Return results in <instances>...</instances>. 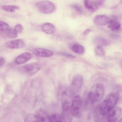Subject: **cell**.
Returning a JSON list of instances; mask_svg holds the SVG:
<instances>
[{"label": "cell", "instance_id": "cell-1", "mask_svg": "<svg viewBox=\"0 0 122 122\" xmlns=\"http://www.w3.org/2000/svg\"><path fill=\"white\" fill-rule=\"evenodd\" d=\"M119 99L118 95L115 92L109 93L100 105L99 112L101 115H107L115 107Z\"/></svg>", "mask_w": 122, "mask_h": 122}, {"label": "cell", "instance_id": "cell-25", "mask_svg": "<svg viewBox=\"0 0 122 122\" xmlns=\"http://www.w3.org/2000/svg\"><path fill=\"white\" fill-rule=\"evenodd\" d=\"M17 32L21 33L23 30V28L20 24H18L15 25L14 29Z\"/></svg>", "mask_w": 122, "mask_h": 122}, {"label": "cell", "instance_id": "cell-10", "mask_svg": "<svg viewBox=\"0 0 122 122\" xmlns=\"http://www.w3.org/2000/svg\"><path fill=\"white\" fill-rule=\"evenodd\" d=\"M33 55L29 52H25L17 56L15 60V62L17 64L25 63L31 59Z\"/></svg>", "mask_w": 122, "mask_h": 122}, {"label": "cell", "instance_id": "cell-21", "mask_svg": "<svg viewBox=\"0 0 122 122\" xmlns=\"http://www.w3.org/2000/svg\"><path fill=\"white\" fill-rule=\"evenodd\" d=\"M94 51L95 54L99 56L103 57L105 55V51L102 47L96 46L94 48Z\"/></svg>", "mask_w": 122, "mask_h": 122}, {"label": "cell", "instance_id": "cell-26", "mask_svg": "<svg viewBox=\"0 0 122 122\" xmlns=\"http://www.w3.org/2000/svg\"><path fill=\"white\" fill-rule=\"evenodd\" d=\"M25 120L26 122H37L34 117V115L33 116H31L30 115L27 116L25 118Z\"/></svg>", "mask_w": 122, "mask_h": 122}, {"label": "cell", "instance_id": "cell-7", "mask_svg": "<svg viewBox=\"0 0 122 122\" xmlns=\"http://www.w3.org/2000/svg\"><path fill=\"white\" fill-rule=\"evenodd\" d=\"M32 52L35 56L39 57H48L52 56L53 52L49 49L42 48H36L32 50Z\"/></svg>", "mask_w": 122, "mask_h": 122}, {"label": "cell", "instance_id": "cell-5", "mask_svg": "<svg viewBox=\"0 0 122 122\" xmlns=\"http://www.w3.org/2000/svg\"><path fill=\"white\" fill-rule=\"evenodd\" d=\"M122 109L118 106L115 107L107 114V120L109 122H114L119 120L122 114Z\"/></svg>", "mask_w": 122, "mask_h": 122}, {"label": "cell", "instance_id": "cell-14", "mask_svg": "<svg viewBox=\"0 0 122 122\" xmlns=\"http://www.w3.org/2000/svg\"><path fill=\"white\" fill-rule=\"evenodd\" d=\"M93 42L96 46L102 47L107 46L108 44V42L106 39L100 36L96 37L93 40Z\"/></svg>", "mask_w": 122, "mask_h": 122}, {"label": "cell", "instance_id": "cell-22", "mask_svg": "<svg viewBox=\"0 0 122 122\" xmlns=\"http://www.w3.org/2000/svg\"><path fill=\"white\" fill-rule=\"evenodd\" d=\"M17 32L14 29L10 28L6 33L7 36L10 38H14L17 36Z\"/></svg>", "mask_w": 122, "mask_h": 122}, {"label": "cell", "instance_id": "cell-24", "mask_svg": "<svg viewBox=\"0 0 122 122\" xmlns=\"http://www.w3.org/2000/svg\"><path fill=\"white\" fill-rule=\"evenodd\" d=\"M59 54L70 59H73L76 58V56L67 52H60Z\"/></svg>", "mask_w": 122, "mask_h": 122}, {"label": "cell", "instance_id": "cell-4", "mask_svg": "<svg viewBox=\"0 0 122 122\" xmlns=\"http://www.w3.org/2000/svg\"><path fill=\"white\" fill-rule=\"evenodd\" d=\"M35 5L40 12L44 14L51 13L56 9L54 4L48 0L41 1L36 3Z\"/></svg>", "mask_w": 122, "mask_h": 122}, {"label": "cell", "instance_id": "cell-9", "mask_svg": "<svg viewBox=\"0 0 122 122\" xmlns=\"http://www.w3.org/2000/svg\"><path fill=\"white\" fill-rule=\"evenodd\" d=\"M25 45L24 41L21 39H17L10 40L6 42L5 46L10 49L20 48L23 47Z\"/></svg>", "mask_w": 122, "mask_h": 122}, {"label": "cell", "instance_id": "cell-6", "mask_svg": "<svg viewBox=\"0 0 122 122\" xmlns=\"http://www.w3.org/2000/svg\"><path fill=\"white\" fill-rule=\"evenodd\" d=\"M41 68L40 64L37 62L27 64L23 67L24 71L30 76H31L37 73Z\"/></svg>", "mask_w": 122, "mask_h": 122}, {"label": "cell", "instance_id": "cell-20", "mask_svg": "<svg viewBox=\"0 0 122 122\" xmlns=\"http://www.w3.org/2000/svg\"><path fill=\"white\" fill-rule=\"evenodd\" d=\"M9 25L6 23L0 21V32L5 33L10 29Z\"/></svg>", "mask_w": 122, "mask_h": 122}, {"label": "cell", "instance_id": "cell-12", "mask_svg": "<svg viewBox=\"0 0 122 122\" xmlns=\"http://www.w3.org/2000/svg\"><path fill=\"white\" fill-rule=\"evenodd\" d=\"M110 20V19L106 15H98L95 17L94 21L98 25L105 26L108 24Z\"/></svg>", "mask_w": 122, "mask_h": 122}, {"label": "cell", "instance_id": "cell-16", "mask_svg": "<svg viewBox=\"0 0 122 122\" xmlns=\"http://www.w3.org/2000/svg\"><path fill=\"white\" fill-rule=\"evenodd\" d=\"M42 31L45 33L51 34L53 33L54 30V25L50 23H46L43 25L42 27Z\"/></svg>", "mask_w": 122, "mask_h": 122}, {"label": "cell", "instance_id": "cell-27", "mask_svg": "<svg viewBox=\"0 0 122 122\" xmlns=\"http://www.w3.org/2000/svg\"><path fill=\"white\" fill-rule=\"evenodd\" d=\"M105 0H95L94 1L97 6L102 5L104 3Z\"/></svg>", "mask_w": 122, "mask_h": 122}, {"label": "cell", "instance_id": "cell-23", "mask_svg": "<svg viewBox=\"0 0 122 122\" xmlns=\"http://www.w3.org/2000/svg\"><path fill=\"white\" fill-rule=\"evenodd\" d=\"M71 6L78 13L81 14H82L83 11L82 8L79 5L77 4H73L71 5Z\"/></svg>", "mask_w": 122, "mask_h": 122}, {"label": "cell", "instance_id": "cell-11", "mask_svg": "<svg viewBox=\"0 0 122 122\" xmlns=\"http://www.w3.org/2000/svg\"><path fill=\"white\" fill-rule=\"evenodd\" d=\"M83 82L82 76L80 75L75 76L72 81V86L74 90L76 91H78L81 87Z\"/></svg>", "mask_w": 122, "mask_h": 122}, {"label": "cell", "instance_id": "cell-18", "mask_svg": "<svg viewBox=\"0 0 122 122\" xmlns=\"http://www.w3.org/2000/svg\"><path fill=\"white\" fill-rule=\"evenodd\" d=\"M1 9L5 11L13 12L16 10L19 9V7L14 5H3L1 6Z\"/></svg>", "mask_w": 122, "mask_h": 122}, {"label": "cell", "instance_id": "cell-8", "mask_svg": "<svg viewBox=\"0 0 122 122\" xmlns=\"http://www.w3.org/2000/svg\"><path fill=\"white\" fill-rule=\"evenodd\" d=\"M34 117L37 122H48L49 114L44 110L39 109L35 112L34 114Z\"/></svg>", "mask_w": 122, "mask_h": 122}, {"label": "cell", "instance_id": "cell-13", "mask_svg": "<svg viewBox=\"0 0 122 122\" xmlns=\"http://www.w3.org/2000/svg\"><path fill=\"white\" fill-rule=\"evenodd\" d=\"M84 6L85 8L89 11L94 12L97 9V6L93 0H84Z\"/></svg>", "mask_w": 122, "mask_h": 122}, {"label": "cell", "instance_id": "cell-17", "mask_svg": "<svg viewBox=\"0 0 122 122\" xmlns=\"http://www.w3.org/2000/svg\"><path fill=\"white\" fill-rule=\"evenodd\" d=\"M48 122H63L61 115L57 113H53L49 115Z\"/></svg>", "mask_w": 122, "mask_h": 122}, {"label": "cell", "instance_id": "cell-29", "mask_svg": "<svg viewBox=\"0 0 122 122\" xmlns=\"http://www.w3.org/2000/svg\"><path fill=\"white\" fill-rule=\"evenodd\" d=\"M92 31V30L90 29H87L84 31L83 33L84 35H86Z\"/></svg>", "mask_w": 122, "mask_h": 122}, {"label": "cell", "instance_id": "cell-3", "mask_svg": "<svg viewBox=\"0 0 122 122\" xmlns=\"http://www.w3.org/2000/svg\"><path fill=\"white\" fill-rule=\"evenodd\" d=\"M82 104V98L80 95H77L74 97L70 107L71 113L74 117L78 118L80 116Z\"/></svg>", "mask_w": 122, "mask_h": 122}, {"label": "cell", "instance_id": "cell-28", "mask_svg": "<svg viewBox=\"0 0 122 122\" xmlns=\"http://www.w3.org/2000/svg\"><path fill=\"white\" fill-rule=\"evenodd\" d=\"M5 62L4 59L2 57H0V67L3 66Z\"/></svg>", "mask_w": 122, "mask_h": 122}, {"label": "cell", "instance_id": "cell-15", "mask_svg": "<svg viewBox=\"0 0 122 122\" xmlns=\"http://www.w3.org/2000/svg\"><path fill=\"white\" fill-rule=\"evenodd\" d=\"M107 27L112 31H116L120 28L121 25L120 23L116 19L110 20Z\"/></svg>", "mask_w": 122, "mask_h": 122}, {"label": "cell", "instance_id": "cell-2", "mask_svg": "<svg viewBox=\"0 0 122 122\" xmlns=\"http://www.w3.org/2000/svg\"><path fill=\"white\" fill-rule=\"evenodd\" d=\"M104 93L103 85L101 83H96L91 87L88 94V97L92 102H97L102 98Z\"/></svg>", "mask_w": 122, "mask_h": 122}, {"label": "cell", "instance_id": "cell-19", "mask_svg": "<svg viewBox=\"0 0 122 122\" xmlns=\"http://www.w3.org/2000/svg\"><path fill=\"white\" fill-rule=\"evenodd\" d=\"M71 49L74 52L79 54L82 53L84 51L83 47L78 44H75L73 45L71 47Z\"/></svg>", "mask_w": 122, "mask_h": 122}]
</instances>
